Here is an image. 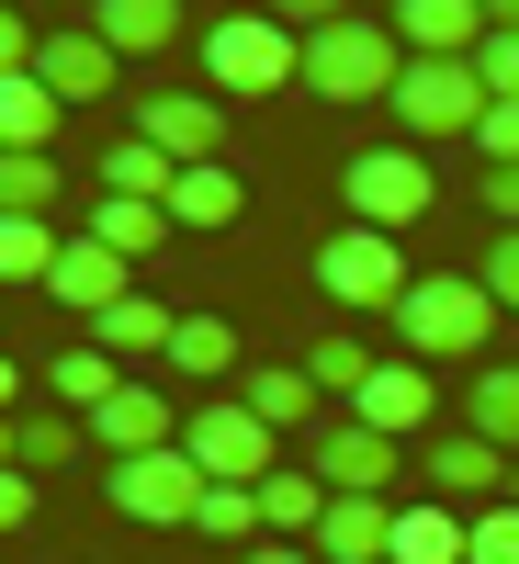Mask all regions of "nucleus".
I'll use <instances>...</instances> for the list:
<instances>
[{
  "label": "nucleus",
  "instance_id": "1",
  "mask_svg": "<svg viewBox=\"0 0 519 564\" xmlns=\"http://www.w3.org/2000/svg\"><path fill=\"white\" fill-rule=\"evenodd\" d=\"M497 316H508V305L486 294L475 271H418L407 305H396V339H407V361L441 372V361H475V350L497 339Z\"/></svg>",
  "mask_w": 519,
  "mask_h": 564
},
{
  "label": "nucleus",
  "instance_id": "2",
  "mask_svg": "<svg viewBox=\"0 0 519 564\" xmlns=\"http://www.w3.org/2000/svg\"><path fill=\"white\" fill-rule=\"evenodd\" d=\"M204 90L215 102H271V90H305V34L271 12H226L204 34Z\"/></svg>",
  "mask_w": 519,
  "mask_h": 564
},
{
  "label": "nucleus",
  "instance_id": "3",
  "mask_svg": "<svg viewBox=\"0 0 519 564\" xmlns=\"http://www.w3.org/2000/svg\"><path fill=\"white\" fill-rule=\"evenodd\" d=\"M396 79H407V34L396 23H327L305 34V90L316 102H396Z\"/></svg>",
  "mask_w": 519,
  "mask_h": 564
},
{
  "label": "nucleus",
  "instance_id": "4",
  "mask_svg": "<svg viewBox=\"0 0 519 564\" xmlns=\"http://www.w3.org/2000/svg\"><path fill=\"white\" fill-rule=\"evenodd\" d=\"M486 102H497V90H486L475 57H407V79H396V113H407L418 148H475Z\"/></svg>",
  "mask_w": 519,
  "mask_h": 564
},
{
  "label": "nucleus",
  "instance_id": "5",
  "mask_svg": "<svg viewBox=\"0 0 519 564\" xmlns=\"http://www.w3.org/2000/svg\"><path fill=\"white\" fill-rule=\"evenodd\" d=\"M407 282H418V271H407V249L385 238V226H339V238L316 249V294L350 305V316H396Z\"/></svg>",
  "mask_w": 519,
  "mask_h": 564
},
{
  "label": "nucleus",
  "instance_id": "6",
  "mask_svg": "<svg viewBox=\"0 0 519 564\" xmlns=\"http://www.w3.org/2000/svg\"><path fill=\"white\" fill-rule=\"evenodd\" d=\"M271 417L249 406V395H215V406H193V417H181V452H193L204 463V486H260V475H282V463H271Z\"/></svg>",
  "mask_w": 519,
  "mask_h": 564
},
{
  "label": "nucleus",
  "instance_id": "7",
  "mask_svg": "<svg viewBox=\"0 0 519 564\" xmlns=\"http://www.w3.org/2000/svg\"><path fill=\"white\" fill-rule=\"evenodd\" d=\"M339 204H350V226H418L441 204V181H430V159L418 148H350V170H339Z\"/></svg>",
  "mask_w": 519,
  "mask_h": 564
},
{
  "label": "nucleus",
  "instance_id": "8",
  "mask_svg": "<svg viewBox=\"0 0 519 564\" xmlns=\"http://www.w3.org/2000/svg\"><path fill=\"white\" fill-rule=\"evenodd\" d=\"M102 497L125 508V520H148V531H193V508H204V463L193 452H136V463H113L102 475Z\"/></svg>",
  "mask_w": 519,
  "mask_h": 564
},
{
  "label": "nucleus",
  "instance_id": "9",
  "mask_svg": "<svg viewBox=\"0 0 519 564\" xmlns=\"http://www.w3.org/2000/svg\"><path fill=\"white\" fill-rule=\"evenodd\" d=\"M418 475H430V497H441V508H452V497L497 508V497H508V475H519V452H497L486 430H430V441H418Z\"/></svg>",
  "mask_w": 519,
  "mask_h": 564
},
{
  "label": "nucleus",
  "instance_id": "10",
  "mask_svg": "<svg viewBox=\"0 0 519 564\" xmlns=\"http://www.w3.org/2000/svg\"><path fill=\"white\" fill-rule=\"evenodd\" d=\"M316 475H327V497H385L396 475H407V441H385V430H372V417H327V430H316Z\"/></svg>",
  "mask_w": 519,
  "mask_h": 564
},
{
  "label": "nucleus",
  "instance_id": "11",
  "mask_svg": "<svg viewBox=\"0 0 519 564\" xmlns=\"http://www.w3.org/2000/svg\"><path fill=\"white\" fill-rule=\"evenodd\" d=\"M136 135L170 148L181 170H193V159H226V102H215V90H148V102H136Z\"/></svg>",
  "mask_w": 519,
  "mask_h": 564
},
{
  "label": "nucleus",
  "instance_id": "12",
  "mask_svg": "<svg viewBox=\"0 0 519 564\" xmlns=\"http://www.w3.org/2000/svg\"><path fill=\"white\" fill-rule=\"evenodd\" d=\"M90 441H102L113 463H136V452H170V441H181V406H170L159 384H136V372H125V395H102V406H90Z\"/></svg>",
  "mask_w": 519,
  "mask_h": 564
},
{
  "label": "nucleus",
  "instance_id": "13",
  "mask_svg": "<svg viewBox=\"0 0 519 564\" xmlns=\"http://www.w3.org/2000/svg\"><path fill=\"white\" fill-rule=\"evenodd\" d=\"M45 294H57V305L90 327V316H113V305L136 294V260H113L102 238H68V249H57V271H45Z\"/></svg>",
  "mask_w": 519,
  "mask_h": 564
},
{
  "label": "nucleus",
  "instance_id": "14",
  "mask_svg": "<svg viewBox=\"0 0 519 564\" xmlns=\"http://www.w3.org/2000/svg\"><path fill=\"white\" fill-rule=\"evenodd\" d=\"M34 79L57 90V102H102V90L125 79V57H113V45L79 23V34H45V45H34Z\"/></svg>",
  "mask_w": 519,
  "mask_h": 564
},
{
  "label": "nucleus",
  "instance_id": "15",
  "mask_svg": "<svg viewBox=\"0 0 519 564\" xmlns=\"http://www.w3.org/2000/svg\"><path fill=\"white\" fill-rule=\"evenodd\" d=\"M350 417H372L385 441H418V430L441 417V384H430V361H385V372L361 384V406H350Z\"/></svg>",
  "mask_w": 519,
  "mask_h": 564
},
{
  "label": "nucleus",
  "instance_id": "16",
  "mask_svg": "<svg viewBox=\"0 0 519 564\" xmlns=\"http://www.w3.org/2000/svg\"><path fill=\"white\" fill-rule=\"evenodd\" d=\"M316 564H396V508H385V497H327Z\"/></svg>",
  "mask_w": 519,
  "mask_h": 564
},
{
  "label": "nucleus",
  "instance_id": "17",
  "mask_svg": "<svg viewBox=\"0 0 519 564\" xmlns=\"http://www.w3.org/2000/svg\"><path fill=\"white\" fill-rule=\"evenodd\" d=\"M407 57H475L486 45V0H396Z\"/></svg>",
  "mask_w": 519,
  "mask_h": 564
},
{
  "label": "nucleus",
  "instance_id": "18",
  "mask_svg": "<svg viewBox=\"0 0 519 564\" xmlns=\"http://www.w3.org/2000/svg\"><path fill=\"white\" fill-rule=\"evenodd\" d=\"M238 215H249V181L226 159H193L170 181V226H193V238H215V226H238Z\"/></svg>",
  "mask_w": 519,
  "mask_h": 564
},
{
  "label": "nucleus",
  "instance_id": "19",
  "mask_svg": "<svg viewBox=\"0 0 519 564\" xmlns=\"http://www.w3.org/2000/svg\"><path fill=\"white\" fill-rule=\"evenodd\" d=\"M90 34L113 57H159V45H181V0H90Z\"/></svg>",
  "mask_w": 519,
  "mask_h": 564
},
{
  "label": "nucleus",
  "instance_id": "20",
  "mask_svg": "<svg viewBox=\"0 0 519 564\" xmlns=\"http://www.w3.org/2000/svg\"><path fill=\"white\" fill-rule=\"evenodd\" d=\"M90 339H102L113 361H170V339H181V316H170L159 294H125L113 316H90Z\"/></svg>",
  "mask_w": 519,
  "mask_h": 564
},
{
  "label": "nucleus",
  "instance_id": "21",
  "mask_svg": "<svg viewBox=\"0 0 519 564\" xmlns=\"http://www.w3.org/2000/svg\"><path fill=\"white\" fill-rule=\"evenodd\" d=\"M260 520H271V542H316V520H327V475H316V463L260 475Z\"/></svg>",
  "mask_w": 519,
  "mask_h": 564
},
{
  "label": "nucleus",
  "instance_id": "22",
  "mask_svg": "<svg viewBox=\"0 0 519 564\" xmlns=\"http://www.w3.org/2000/svg\"><path fill=\"white\" fill-rule=\"evenodd\" d=\"M45 384H57V406H68V417H90L102 395H125V361H113L102 339H68L57 361H45Z\"/></svg>",
  "mask_w": 519,
  "mask_h": 564
},
{
  "label": "nucleus",
  "instance_id": "23",
  "mask_svg": "<svg viewBox=\"0 0 519 564\" xmlns=\"http://www.w3.org/2000/svg\"><path fill=\"white\" fill-rule=\"evenodd\" d=\"M396 564H475V520L463 508H396Z\"/></svg>",
  "mask_w": 519,
  "mask_h": 564
},
{
  "label": "nucleus",
  "instance_id": "24",
  "mask_svg": "<svg viewBox=\"0 0 519 564\" xmlns=\"http://www.w3.org/2000/svg\"><path fill=\"white\" fill-rule=\"evenodd\" d=\"M90 238H102L113 260H148V249H181V226H170V204H90Z\"/></svg>",
  "mask_w": 519,
  "mask_h": 564
},
{
  "label": "nucleus",
  "instance_id": "25",
  "mask_svg": "<svg viewBox=\"0 0 519 564\" xmlns=\"http://www.w3.org/2000/svg\"><path fill=\"white\" fill-rule=\"evenodd\" d=\"M170 181H181V159H170V148H148V135L102 148V193H113V204H170Z\"/></svg>",
  "mask_w": 519,
  "mask_h": 564
},
{
  "label": "nucleus",
  "instance_id": "26",
  "mask_svg": "<svg viewBox=\"0 0 519 564\" xmlns=\"http://www.w3.org/2000/svg\"><path fill=\"white\" fill-rule=\"evenodd\" d=\"M57 90H45L34 68H12V79H0V148H57Z\"/></svg>",
  "mask_w": 519,
  "mask_h": 564
},
{
  "label": "nucleus",
  "instance_id": "27",
  "mask_svg": "<svg viewBox=\"0 0 519 564\" xmlns=\"http://www.w3.org/2000/svg\"><path fill=\"white\" fill-rule=\"evenodd\" d=\"M170 372H181V384H226V372H238V327H226V316H181Z\"/></svg>",
  "mask_w": 519,
  "mask_h": 564
},
{
  "label": "nucleus",
  "instance_id": "28",
  "mask_svg": "<svg viewBox=\"0 0 519 564\" xmlns=\"http://www.w3.org/2000/svg\"><path fill=\"white\" fill-rule=\"evenodd\" d=\"M249 406L271 417V430H305V417H316V372L305 361H260L249 372ZM316 430H327V417H316Z\"/></svg>",
  "mask_w": 519,
  "mask_h": 564
},
{
  "label": "nucleus",
  "instance_id": "29",
  "mask_svg": "<svg viewBox=\"0 0 519 564\" xmlns=\"http://www.w3.org/2000/svg\"><path fill=\"white\" fill-rule=\"evenodd\" d=\"M305 372H316V395H339V406H361V384H372V372H385V361L361 350V327H327V339L305 350Z\"/></svg>",
  "mask_w": 519,
  "mask_h": 564
},
{
  "label": "nucleus",
  "instance_id": "30",
  "mask_svg": "<svg viewBox=\"0 0 519 564\" xmlns=\"http://www.w3.org/2000/svg\"><path fill=\"white\" fill-rule=\"evenodd\" d=\"M463 430H486L497 452H519V361H497V372L463 384Z\"/></svg>",
  "mask_w": 519,
  "mask_h": 564
},
{
  "label": "nucleus",
  "instance_id": "31",
  "mask_svg": "<svg viewBox=\"0 0 519 564\" xmlns=\"http://www.w3.org/2000/svg\"><path fill=\"white\" fill-rule=\"evenodd\" d=\"M57 148H0V215H45L57 204Z\"/></svg>",
  "mask_w": 519,
  "mask_h": 564
},
{
  "label": "nucleus",
  "instance_id": "32",
  "mask_svg": "<svg viewBox=\"0 0 519 564\" xmlns=\"http://www.w3.org/2000/svg\"><path fill=\"white\" fill-rule=\"evenodd\" d=\"M193 531L204 542H271V520H260V486H204V508H193Z\"/></svg>",
  "mask_w": 519,
  "mask_h": 564
},
{
  "label": "nucleus",
  "instance_id": "33",
  "mask_svg": "<svg viewBox=\"0 0 519 564\" xmlns=\"http://www.w3.org/2000/svg\"><path fill=\"white\" fill-rule=\"evenodd\" d=\"M57 226H45V215H0V282H45V271H57Z\"/></svg>",
  "mask_w": 519,
  "mask_h": 564
},
{
  "label": "nucleus",
  "instance_id": "34",
  "mask_svg": "<svg viewBox=\"0 0 519 564\" xmlns=\"http://www.w3.org/2000/svg\"><path fill=\"white\" fill-rule=\"evenodd\" d=\"M79 417H12V463H23V475H57V463H79Z\"/></svg>",
  "mask_w": 519,
  "mask_h": 564
},
{
  "label": "nucleus",
  "instance_id": "35",
  "mask_svg": "<svg viewBox=\"0 0 519 564\" xmlns=\"http://www.w3.org/2000/svg\"><path fill=\"white\" fill-rule=\"evenodd\" d=\"M475 282H486V294L519 316V226H497V238H486V260H475Z\"/></svg>",
  "mask_w": 519,
  "mask_h": 564
},
{
  "label": "nucleus",
  "instance_id": "36",
  "mask_svg": "<svg viewBox=\"0 0 519 564\" xmlns=\"http://www.w3.org/2000/svg\"><path fill=\"white\" fill-rule=\"evenodd\" d=\"M475 564H519V497L475 508Z\"/></svg>",
  "mask_w": 519,
  "mask_h": 564
},
{
  "label": "nucleus",
  "instance_id": "37",
  "mask_svg": "<svg viewBox=\"0 0 519 564\" xmlns=\"http://www.w3.org/2000/svg\"><path fill=\"white\" fill-rule=\"evenodd\" d=\"M475 148H486V170H519V102H486V124H475Z\"/></svg>",
  "mask_w": 519,
  "mask_h": 564
},
{
  "label": "nucleus",
  "instance_id": "38",
  "mask_svg": "<svg viewBox=\"0 0 519 564\" xmlns=\"http://www.w3.org/2000/svg\"><path fill=\"white\" fill-rule=\"evenodd\" d=\"M260 12H271V23H294V34H327V23H350L361 0H260Z\"/></svg>",
  "mask_w": 519,
  "mask_h": 564
},
{
  "label": "nucleus",
  "instance_id": "39",
  "mask_svg": "<svg viewBox=\"0 0 519 564\" xmlns=\"http://www.w3.org/2000/svg\"><path fill=\"white\" fill-rule=\"evenodd\" d=\"M475 68H486L497 102H519V34H486V45H475Z\"/></svg>",
  "mask_w": 519,
  "mask_h": 564
},
{
  "label": "nucleus",
  "instance_id": "40",
  "mask_svg": "<svg viewBox=\"0 0 519 564\" xmlns=\"http://www.w3.org/2000/svg\"><path fill=\"white\" fill-rule=\"evenodd\" d=\"M34 520V475H23V463H0V542H12Z\"/></svg>",
  "mask_w": 519,
  "mask_h": 564
},
{
  "label": "nucleus",
  "instance_id": "41",
  "mask_svg": "<svg viewBox=\"0 0 519 564\" xmlns=\"http://www.w3.org/2000/svg\"><path fill=\"white\" fill-rule=\"evenodd\" d=\"M34 45H45V34L12 12V0H0V79H12V68H34Z\"/></svg>",
  "mask_w": 519,
  "mask_h": 564
},
{
  "label": "nucleus",
  "instance_id": "42",
  "mask_svg": "<svg viewBox=\"0 0 519 564\" xmlns=\"http://www.w3.org/2000/svg\"><path fill=\"white\" fill-rule=\"evenodd\" d=\"M486 215H497V226H519V170H486Z\"/></svg>",
  "mask_w": 519,
  "mask_h": 564
},
{
  "label": "nucleus",
  "instance_id": "43",
  "mask_svg": "<svg viewBox=\"0 0 519 564\" xmlns=\"http://www.w3.org/2000/svg\"><path fill=\"white\" fill-rule=\"evenodd\" d=\"M238 564H316V542H249Z\"/></svg>",
  "mask_w": 519,
  "mask_h": 564
},
{
  "label": "nucleus",
  "instance_id": "44",
  "mask_svg": "<svg viewBox=\"0 0 519 564\" xmlns=\"http://www.w3.org/2000/svg\"><path fill=\"white\" fill-rule=\"evenodd\" d=\"M12 395H23V361H12V350H0V417H12Z\"/></svg>",
  "mask_w": 519,
  "mask_h": 564
},
{
  "label": "nucleus",
  "instance_id": "45",
  "mask_svg": "<svg viewBox=\"0 0 519 564\" xmlns=\"http://www.w3.org/2000/svg\"><path fill=\"white\" fill-rule=\"evenodd\" d=\"M0 463H12V417H0Z\"/></svg>",
  "mask_w": 519,
  "mask_h": 564
},
{
  "label": "nucleus",
  "instance_id": "46",
  "mask_svg": "<svg viewBox=\"0 0 519 564\" xmlns=\"http://www.w3.org/2000/svg\"><path fill=\"white\" fill-rule=\"evenodd\" d=\"M508 497H519V475H508Z\"/></svg>",
  "mask_w": 519,
  "mask_h": 564
}]
</instances>
